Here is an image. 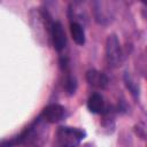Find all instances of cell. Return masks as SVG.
<instances>
[{"instance_id":"obj_5","label":"cell","mask_w":147,"mask_h":147,"mask_svg":"<svg viewBox=\"0 0 147 147\" xmlns=\"http://www.w3.org/2000/svg\"><path fill=\"white\" fill-rule=\"evenodd\" d=\"M107 2H94V17L95 21L100 24H108L113 20V10L106 8Z\"/></svg>"},{"instance_id":"obj_10","label":"cell","mask_w":147,"mask_h":147,"mask_svg":"<svg viewBox=\"0 0 147 147\" xmlns=\"http://www.w3.org/2000/svg\"><path fill=\"white\" fill-rule=\"evenodd\" d=\"M56 147H57V146H56Z\"/></svg>"},{"instance_id":"obj_9","label":"cell","mask_w":147,"mask_h":147,"mask_svg":"<svg viewBox=\"0 0 147 147\" xmlns=\"http://www.w3.org/2000/svg\"><path fill=\"white\" fill-rule=\"evenodd\" d=\"M64 87L68 92V94H74L76 91V80L75 78L70 75V72H67V77L64 79Z\"/></svg>"},{"instance_id":"obj_6","label":"cell","mask_w":147,"mask_h":147,"mask_svg":"<svg viewBox=\"0 0 147 147\" xmlns=\"http://www.w3.org/2000/svg\"><path fill=\"white\" fill-rule=\"evenodd\" d=\"M86 79L90 85L99 87V88H105L108 85V78L106 77V75L98 70H94V69L87 71Z\"/></svg>"},{"instance_id":"obj_3","label":"cell","mask_w":147,"mask_h":147,"mask_svg":"<svg viewBox=\"0 0 147 147\" xmlns=\"http://www.w3.org/2000/svg\"><path fill=\"white\" fill-rule=\"evenodd\" d=\"M49 34H51L54 49L57 52H61L62 49H64L65 44H67V37H65V32H64V29L61 22L56 21L52 23Z\"/></svg>"},{"instance_id":"obj_8","label":"cell","mask_w":147,"mask_h":147,"mask_svg":"<svg viewBox=\"0 0 147 147\" xmlns=\"http://www.w3.org/2000/svg\"><path fill=\"white\" fill-rule=\"evenodd\" d=\"M70 33H71L74 41L77 45L85 44V31H84L83 25L79 22H75V21L70 22Z\"/></svg>"},{"instance_id":"obj_1","label":"cell","mask_w":147,"mask_h":147,"mask_svg":"<svg viewBox=\"0 0 147 147\" xmlns=\"http://www.w3.org/2000/svg\"><path fill=\"white\" fill-rule=\"evenodd\" d=\"M85 131L77 127L62 126L56 132L57 147H76L84 139Z\"/></svg>"},{"instance_id":"obj_4","label":"cell","mask_w":147,"mask_h":147,"mask_svg":"<svg viewBox=\"0 0 147 147\" xmlns=\"http://www.w3.org/2000/svg\"><path fill=\"white\" fill-rule=\"evenodd\" d=\"M64 115H65L64 107H62L61 105H57V103H52V105L46 106L41 113V117L48 123L60 122L64 117Z\"/></svg>"},{"instance_id":"obj_7","label":"cell","mask_w":147,"mask_h":147,"mask_svg":"<svg viewBox=\"0 0 147 147\" xmlns=\"http://www.w3.org/2000/svg\"><path fill=\"white\" fill-rule=\"evenodd\" d=\"M87 108L90 111L94 114H101L105 110V101L102 95L94 93L92 94L87 100Z\"/></svg>"},{"instance_id":"obj_2","label":"cell","mask_w":147,"mask_h":147,"mask_svg":"<svg viewBox=\"0 0 147 147\" xmlns=\"http://www.w3.org/2000/svg\"><path fill=\"white\" fill-rule=\"evenodd\" d=\"M122 48L116 34H109L106 40V59L109 65L118 67L122 62Z\"/></svg>"}]
</instances>
